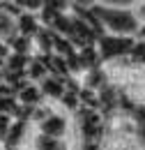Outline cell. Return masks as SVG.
Segmentation results:
<instances>
[{
  "label": "cell",
  "instance_id": "cell-4",
  "mask_svg": "<svg viewBox=\"0 0 145 150\" xmlns=\"http://www.w3.org/2000/svg\"><path fill=\"white\" fill-rule=\"evenodd\" d=\"M30 150H72V141H65V139H51V136H44V134H32Z\"/></svg>",
  "mask_w": 145,
  "mask_h": 150
},
{
  "label": "cell",
  "instance_id": "cell-6",
  "mask_svg": "<svg viewBox=\"0 0 145 150\" xmlns=\"http://www.w3.org/2000/svg\"><path fill=\"white\" fill-rule=\"evenodd\" d=\"M2 150H30V148H2Z\"/></svg>",
  "mask_w": 145,
  "mask_h": 150
},
{
  "label": "cell",
  "instance_id": "cell-7",
  "mask_svg": "<svg viewBox=\"0 0 145 150\" xmlns=\"http://www.w3.org/2000/svg\"><path fill=\"white\" fill-rule=\"evenodd\" d=\"M143 83H145V72H143Z\"/></svg>",
  "mask_w": 145,
  "mask_h": 150
},
{
  "label": "cell",
  "instance_id": "cell-1",
  "mask_svg": "<svg viewBox=\"0 0 145 150\" xmlns=\"http://www.w3.org/2000/svg\"><path fill=\"white\" fill-rule=\"evenodd\" d=\"M94 19L99 21L101 30L108 35H120V37H136L138 33V21L131 12L129 5H115V2H90L88 5Z\"/></svg>",
  "mask_w": 145,
  "mask_h": 150
},
{
  "label": "cell",
  "instance_id": "cell-3",
  "mask_svg": "<svg viewBox=\"0 0 145 150\" xmlns=\"http://www.w3.org/2000/svg\"><path fill=\"white\" fill-rule=\"evenodd\" d=\"M18 2H0V42L9 46L12 39H16V16L21 14Z\"/></svg>",
  "mask_w": 145,
  "mask_h": 150
},
{
  "label": "cell",
  "instance_id": "cell-2",
  "mask_svg": "<svg viewBox=\"0 0 145 150\" xmlns=\"http://www.w3.org/2000/svg\"><path fill=\"white\" fill-rule=\"evenodd\" d=\"M134 42H136V37H120V35L104 33L101 37L97 39V44H94L97 56L101 60V67H108V65L127 60L131 49H134Z\"/></svg>",
  "mask_w": 145,
  "mask_h": 150
},
{
  "label": "cell",
  "instance_id": "cell-5",
  "mask_svg": "<svg viewBox=\"0 0 145 150\" xmlns=\"http://www.w3.org/2000/svg\"><path fill=\"white\" fill-rule=\"evenodd\" d=\"M136 39L145 42V25H141V28H138V33H136Z\"/></svg>",
  "mask_w": 145,
  "mask_h": 150
}]
</instances>
